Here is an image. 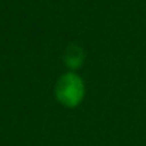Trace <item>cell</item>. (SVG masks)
I'll use <instances>...</instances> for the list:
<instances>
[{"instance_id": "cell-1", "label": "cell", "mask_w": 146, "mask_h": 146, "mask_svg": "<svg viewBox=\"0 0 146 146\" xmlns=\"http://www.w3.org/2000/svg\"><path fill=\"white\" fill-rule=\"evenodd\" d=\"M55 99L67 108H75L78 106L85 95V85L80 75L75 72H67L64 74L55 84L54 88Z\"/></svg>"}, {"instance_id": "cell-2", "label": "cell", "mask_w": 146, "mask_h": 146, "mask_svg": "<svg viewBox=\"0 0 146 146\" xmlns=\"http://www.w3.org/2000/svg\"><path fill=\"white\" fill-rule=\"evenodd\" d=\"M84 58H85L84 50L81 48L80 46H75V44L70 46L68 48L65 50L64 57H62L64 64H65L68 68H71V70L80 68V67L82 65V62H84Z\"/></svg>"}]
</instances>
